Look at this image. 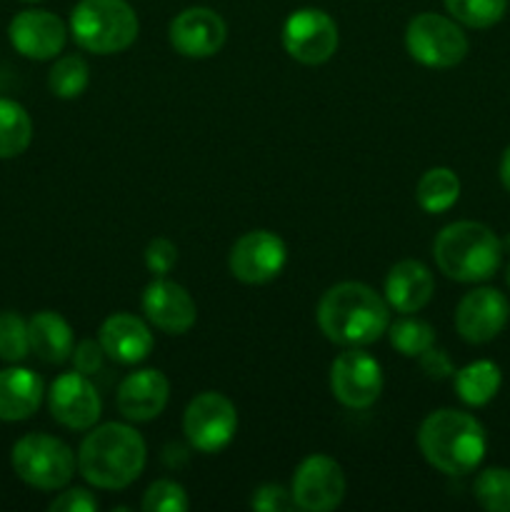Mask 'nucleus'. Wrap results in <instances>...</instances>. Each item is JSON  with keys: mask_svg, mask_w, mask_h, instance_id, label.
Here are the masks:
<instances>
[{"mask_svg": "<svg viewBox=\"0 0 510 512\" xmlns=\"http://www.w3.org/2000/svg\"><path fill=\"white\" fill-rule=\"evenodd\" d=\"M505 250H508V253H510V235L503 240V253H505Z\"/></svg>", "mask_w": 510, "mask_h": 512, "instance_id": "4c0bfd02", "label": "nucleus"}, {"mask_svg": "<svg viewBox=\"0 0 510 512\" xmlns=\"http://www.w3.org/2000/svg\"><path fill=\"white\" fill-rule=\"evenodd\" d=\"M503 373L493 360H475L455 373V393L470 408H483L498 395Z\"/></svg>", "mask_w": 510, "mask_h": 512, "instance_id": "5701e85b", "label": "nucleus"}, {"mask_svg": "<svg viewBox=\"0 0 510 512\" xmlns=\"http://www.w3.org/2000/svg\"><path fill=\"white\" fill-rule=\"evenodd\" d=\"M148 460L143 435L125 423L90 428L78 450V473L93 488L123 490L140 478Z\"/></svg>", "mask_w": 510, "mask_h": 512, "instance_id": "f03ea898", "label": "nucleus"}, {"mask_svg": "<svg viewBox=\"0 0 510 512\" xmlns=\"http://www.w3.org/2000/svg\"><path fill=\"white\" fill-rule=\"evenodd\" d=\"M168 38L175 53H180L183 58L200 60L210 58V55L223 48L225 38H228V28H225V20L215 10L195 5V8L183 10V13L170 20Z\"/></svg>", "mask_w": 510, "mask_h": 512, "instance_id": "2eb2a0df", "label": "nucleus"}, {"mask_svg": "<svg viewBox=\"0 0 510 512\" xmlns=\"http://www.w3.org/2000/svg\"><path fill=\"white\" fill-rule=\"evenodd\" d=\"M100 345L105 350V358L115 360L120 365H138L153 350V333L148 325L130 313H113L105 318L98 333Z\"/></svg>", "mask_w": 510, "mask_h": 512, "instance_id": "6ab92c4d", "label": "nucleus"}, {"mask_svg": "<svg viewBox=\"0 0 510 512\" xmlns=\"http://www.w3.org/2000/svg\"><path fill=\"white\" fill-rule=\"evenodd\" d=\"M178 263V248L170 243L168 238H155L150 240L145 248V268L155 275V278H165L170 270Z\"/></svg>", "mask_w": 510, "mask_h": 512, "instance_id": "2f4dec72", "label": "nucleus"}, {"mask_svg": "<svg viewBox=\"0 0 510 512\" xmlns=\"http://www.w3.org/2000/svg\"><path fill=\"white\" fill-rule=\"evenodd\" d=\"M190 508L188 493L175 480H158L143 495L145 512H185Z\"/></svg>", "mask_w": 510, "mask_h": 512, "instance_id": "7c9ffc66", "label": "nucleus"}, {"mask_svg": "<svg viewBox=\"0 0 510 512\" xmlns=\"http://www.w3.org/2000/svg\"><path fill=\"white\" fill-rule=\"evenodd\" d=\"M138 15L128 0H80L70 13V35L83 50L115 55L138 38Z\"/></svg>", "mask_w": 510, "mask_h": 512, "instance_id": "39448f33", "label": "nucleus"}, {"mask_svg": "<svg viewBox=\"0 0 510 512\" xmlns=\"http://www.w3.org/2000/svg\"><path fill=\"white\" fill-rule=\"evenodd\" d=\"M288 263L283 238L270 230H250L230 248L228 268L235 280L245 285H263L278 278Z\"/></svg>", "mask_w": 510, "mask_h": 512, "instance_id": "9b49d317", "label": "nucleus"}, {"mask_svg": "<svg viewBox=\"0 0 510 512\" xmlns=\"http://www.w3.org/2000/svg\"><path fill=\"white\" fill-rule=\"evenodd\" d=\"M15 475L35 490H63L73 480L78 458L63 440L45 433L23 435L10 455Z\"/></svg>", "mask_w": 510, "mask_h": 512, "instance_id": "423d86ee", "label": "nucleus"}, {"mask_svg": "<svg viewBox=\"0 0 510 512\" xmlns=\"http://www.w3.org/2000/svg\"><path fill=\"white\" fill-rule=\"evenodd\" d=\"M315 318L330 343L365 348L388 333L390 305L370 285L345 280L325 290Z\"/></svg>", "mask_w": 510, "mask_h": 512, "instance_id": "f257e3e1", "label": "nucleus"}, {"mask_svg": "<svg viewBox=\"0 0 510 512\" xmlns=\"http://www.w3.org/2000/svg\"><path fill=\"white\" fill-rule=\"evenodd\" d=\"M418 448L435 470L445 475H468L483 463L488 450L485 428L463 410L443 408L420 423Z\"/></svg>", "mask_w": 510, "mask_h": 512, "instance_id": "7ed1b4c3", "label": "nucleus"}, {"mask_svg": "<svg viewBox=\"0 0 510 512\" xmlns=\"http://www.w3.org/2000/svg\"><path fill=\"white\" fill-rule=\"evenodd\" d=\"M25 3H38V0H25Z\"/></svg>", "mask_w": 510, "mask_h": 512, "instance_id": "ea45409f", "label": "nucleus"}, {"mask_svg": "<svg viewBox=\"0 0 510 512\" xmlns=\"http://www.w3.org/2000/svg\"><path fill=\"white\" fill-rule=\"evenodd\" d=\"M420 368H423V373L433 380H443V378H450V375H455L450 355L445 353V350L435 348V345L420 355Z\"/></svg>", "mask_w": 510, "mask_h": 512, "instance_id": "c9c22d12", "label": "nucleus"}, {"mask_svg": "<svg viewBox=\"0 0 510 512\" xmlns=\"http://www.w3.org/2000/svg\"><path fill=\"white\" fill-rule=\"evenodd\" d=\"M235 430H238V410L223 393L215 390L200 393L185 408L183 433L198 453L210 455L223 450L235 438Z\"/></svg>", "mask_w": 510, "mask_h": 512, "instance_id": "6e6552de", "label": "nucleus"}, {"mask_svg": "<svg viewBox=\"0 0 510 512\" xmlns=\"http://www.w3.org/2000/svg\"><path fill=\"white\" fill-rule=\"evenodd\" d=\"M473 495L480 508L490 512H510V470L488 468L475 478Z\"/></svg>", "mask_w": 510, "mask_h": 512, "instance_id": "c85d7f7f", "label": "nucleus"}, {"mask_svg": "<svg viewBox=\"0 0 510 512\" xmlns=\"http://www.w3.org/2000/svg\"><path fill=\"white\" fill-rule=\"evenodd\" d=\"M53 512H95L98 498L85 488H68L50 503Z\"/></svg>", "mask_w": 510, "mask_h": 512, "instance_id": "f704fd0d", "label": "nucleus"}, {"mask_svg": "<svg viewBox=\"0 0 510 512\" xmlns=\"http://www.w3.org/2000/svg\"><path fill=\"white\" fill-rule=\"evenodd\" d=\"M500 183L505 185V190H510V145L505 148L503 158H500Z\"/></svg>", "mask_w": 510, "mask_h": 512, "instance_id": "e433bc0d", "label": "nucleus"}, {"mask_svg": "<svg viewBox=\"0 0 510 512\" xmlns=\"http://www.w3.org/2000/svg\"><path fill=\"white\" fill-rule=\"evenodd\" d=\"M170 398V383L160 370H135L120 383L118 403L120 415L130 423H150L165 410Z\"/></svg>", "mask_w": 510, "mask_h": 512, "instance_id": "a211bd4d", "label": "nucleus"}, {"mask_svg": "<svg viewBox=\"0 0 510 512\" xmlns=\"http://www.w3.org/2000/svg\"><path fill=\"white\" fill-rule=\"evenodd\" d=\"M28 338L30 353H35L48 365H60L73 355V328L55 310H40L28 320Z\"/></svg>", "mask_w": 510, "mask_h": 512, "instance_id": "4be33fe9", "label": "nucleus"}, {"mask_svg": "<svg viewBox=\"0 0 510 512\" xmlns=\"http://www.w3.org/2000/svg\"><path fill=\"white\" fill-rule=\"evenodd\" d=\"M90 83V68L80 55H65L55 60L48 73V88L55 98L75 100L85 93Z\"/></svg>", "mask_w": 510, "mask_h": 512, "instance_id": "a878e982", "label": "nucleus"}, {"mask_svg": "<svg viewBox=\"0 0 510 512\" xmlns=\"http://www.w3.org/2000/svg\"><path fill=\"white\" fill-rule=\"evenodd\" d=\"M453 20L468 28H493L500 23L508 8V0H443Z\"/></svg>", "mask_w": 510, "mask_h": 512, "instance_id": "cd10ccee", "label": "nucleus"}, {"mask_svg": "<svg viewBox=\"0 0 510 512\" xmlns=\"http://www.w3.org/2000/svg\"><path fill=\"white\" fill-rule=\"evenodd\" d=\"M70 360H73L75 370L83 375H93L98 373L100 368H103V360H105V350L103 345H100V340H80L78 345L73 348V355H70Z\"/></svg>", "mask_w": 510, "mask_h": 512, "instance_id": "72a5a7b5", "label": "nucleus"}, {"mask_svg": "<svg viewBox=\"0 0 510 512\" xmlns=\"http://www.w3.org/2000/svg\"><path fill=\"white\" fill-rule=\"evenodd\" d=\"M330 393L350 410H368L383 393V368L370 353L345 348L330 365Z\"/></svg>", "mask_w": 510, "mask_h": 512, "instance_id": "1a4fd4ad", "label": "nucleus"}, {"mask_svg": "<svg viewBox=\"0 0 510 512\" xmlns=\"http://www.w3.org/2000/svg\"><path fill=\"white\" fill-rule=\"evenodd\" d=\"M33 140V120L28 110L10 98H0V160L23 155Z\"/></svg>", "mask_w": 510, "mask_h": 512, "instance_id": "393cba45", "label": "nucleus"}, {"mask_svg": "<svg viewBox=\"0 0 510 512\" xmlns=\"http://www.w3.org/2000/svg\"><path fill=\"white\" fill-rule=\"evenodd\" d=\"M250 505L260 512H285L295 508V500H293V493L285 490L283 485L268 483V485H260V488L255 490Z\"/></svg>", "mask_w": 510, "mask_h": 512, "instance_id": "473e14b6", "label": "nucleus"}, {"mask_svg": "<svg viewBox=\"0 0 510 512\" xmlns=\"http://www.w3.org/2000/svg\"><path fill=\"white\" fill-rule=\"evenodd\" d=\"M8 38L23 58L50 60L63 53L68 28L50 10H23L10 20Z\"/></svg>", "mask_w": 510, "mask_h": 512, "instance_id": "dca6fc26", "label": "nucleus"}, {"mask_svg": "<svg viewBox=\"0 0 510 512\" xmlns=\"http://www.w3.org/2000/svg\"><path fill=\"white\" fill-rule=\"evenodd\" d=\"M295 508L305 512H330L345 498L343 468L328 455H308L293 475Z\"/></svg>", "mask_w": 510, "mask_h": 512, "instance_id": "f8f14e48", "label": "nucleus"}, {"mask_svg": "<svg viewBox=\"0 0 510 512\" xmlns=\"http://www.w3.org/2000/svg\"><path fill=\"white\" fill-rule=\"evenodd\" d=\"M405 48L425 68H455L465 60L470 45L458 20L420 13L405 28Z\"/></svg>", "mask_w": 510, "mask_h": 512, "instance_id": "0eeeda50", "label": "nucleus"}, {"mask_svg": "<svg viewBox=\"0 0 510 512\" xmlns=\"http://www.w3.org/2000/svg\"><path fill=\"white\" fill-rule=\"evenodd\" d=\"M30 353L28 323L13 310H0V360L20 363Z\"/></svg>", "mask_w": 510, "mask_h": 512, "instance_id": "c756f323", "label": "nucleus"}, {"mask_svg": "<svg viewBox=\"0 0 510 512\" xmlns=\"http://www.w3.org/2000/svg\"><path fill=\"white\" fill-rule=\"evenodd\" d=\"M143 313L150 323L168 335H185L198 320V308L183 285L155 278L143 293Z\"/></svg>", "mask_w": 510, "mask_h": 512, "instance_id": "f3484780", "label": "nucleus"}, {"mask_svg": "<svg viewBox=\"0 0 510 512\" xmlns=\"http://www.w3.org/2000/svg\"><path fill=\"white\" fill-rule=\"evenodd\" d=\"M460 198V178L450 168H430L415 185V200L430 215L453 208Z\"/></svg>", "mask_w": 510, "mask_h": 512, "instance_id": "b1692460", "label": "nucleus"}, {"mask_svg": "<svg viewBox=\"0 0 510 512\" xmlns=\"http://www.w3.org/2000/svg\"><path fill=\"white\" fill-rule=\"evenodd\" d=\"M435 293L433 273L420 260H400L385 278V300L393 310L413 315L430 303Z\"/></svg>", "mask_w": 510, "mask_h": 512, "instance_id": "aec40b11", "label": "nucleus"}, {"mask_svg": "<svg viewBox=\"0 0 510 512\" xmlns=\"http://www.w3.org/2000/svg\"><path fill=\"white\" fill-rule=\"evenodd\" d=\"M505 280H508V285H510V265H508V270H505Z\"/></svg>", "mask_w": 510, "mask_h": 512, "instance_id": "58836bf2", "label": "nucleus"}, {"mask_svg": "<svg viewBox=\"0 0 510 512\" xmlns=\"http://www.w3.org/2000/svg\"><path fill=\"white\" fill-rule=\"evenodd\" d=\"M338 25L325 10L300 8L283 23V48L303 65H323L338 50Z\"/></svg>", "mask_w": 510, "mask_h": 512, "instance_id": "9d476101", "label": "nucleus"}, {"mask_svg": "<svg viewBox=\"0 0 510 512\" xmlns=\"http://www.w3.org/2000/svg\"><path fill=\"white\" fill-rule=\"evenodd\" d=\"M48 410L55 423H60L68 430H90L100 420L103 403L90 383V375L63 373L50 383L48 388Z\"/></svg>", "mask_w": 510, "mask_h": 512, "instance_id": "ddd939ff", "label": "nucleus"}, {"mask_svg": "<svg viewBox=\"0 0 510 512\" xmlns=\"http://www.w3.org/2000/svg\"><path fill=\"white\" fill-rule=\"evenodd\" d=\"M510 318V303L500 290L475 288L463 295L455 310V328L465 343L483 345L498 338Z\"/></svg>", "mask_w": 510, "mask_h": 512, "instance_id": "4468645a", "label": "nucleus"}, {"mask_svg": "<svg viewBox=\"0 0 510 512\" xmlns=\"http://www.w3.org/2000/svg\"><path fill=\"white\" fill-rule=\"evenodd\" d=\"M390 345L398 350L405 358H420L428 348L435 345V330L433 325H428L425 320L418 318H400L395 323H390L388 328Z\"/></svg>", "mask_w": 510, "mask_h": 512, "instance_id": "bb28decb", "label": "nucleus"}, {"mask_svg": "<svg viewBox=\"0 0 510 512\" xmlns=\"http://www.w3.org/2000/svg\"><path fill=\"white\" fill-rule=\"evenodd\" d=\"M433 258L440 273L458 283H483L503 263V240L483 223L458 220L445 225L433 243Z\"/></svg>", "mask_w": 510, "mask_h": 512, "instance_id": "20e7f679", "label": "nucleus"}, {"mask_svg": "<svg viewBox=\"0 0 510 512\" xmlns=\"http://www.w3.org/2000/svg\"><path fill=\"white\" fill-rule=\"evenodd\" d=\"M45 398V385L38 373L28 368L0 370V420L20 423L38 413Z\"/></svg>", "mask_w": 510, "mask_h": 512, "instance_id": "412c9836", "label": "nucleus"}]
</instances>
